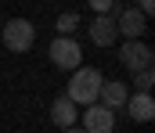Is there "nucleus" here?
Instances as JSON below:
<instances>
[{
	"instance_id": "obj_10",
	"label": "nucleus",
	"mask_w": 155,
	"mask_h": 133,
	"mask_svg": "<svg viewBox=\"0 0 155 133\" xmlns=\"http://www.w3.org/2000/svg\"><path fill=\"white\" fill-rule=\"evenodd\" d=\"M51 122L61 126V130H72V126H76V104H72L69 97H54V104H51Z\"/></svg>"
},
{
	"instance_id": "obj_7",
	"label": "nucleus",
	"mask_w": 155,
	"mask_h": 133,
	"mask_svg": "<svg viewBox=\"0 0 155 133\" xmlns=\"http://www.w3.org/2000/svg\"><path fill=\"white\" fill-rule=\"evenodd\" d=\"M90 40L97 47H112L119 40V29H116V18L112 14H97L94 22H90Z\"/></svg>"
},
{
	"instance_id": "obj_6",
	"label": "nucleus",
	"mask_w": 155,
	"mask_h": 133,
	"mask_svg": "<svg viewBox=\"0 0 155 133\" xmlns=\"http://www.w3.org/2000/svg\"><path fill=\"white\" fill-rule=\"evenodd\" d=\"M112 130H116V112L101 104H90L83 112V133H112Z\"/></svg>"
},
{
	"instance_id": "obj_1",
	"label": "nucleus",
	"mask_w": 155,
	"mask_h": 133,
	"mask_svg": "<svg viewBox=\"0 0 155 133\" xmlns=\"http://www.w3.org/2000/svg\"><path fill=\"white\" fill-rule=\"evenodd\" d=\"M101 72L97 68H76L72 76H69V90H65V97L72 101V104H97V93H101Z\"/></svg>"
},
{
	"instance_id": "obj_9",
	"label": "nucleus",
	"mask_w": 155,
	"mask_h": 133,
	"mask_svg": "<svg viewBox=\"0 0 155 133\" xmlns=\"http://www.w3.org/2000/svg\"><path fill=\"white\" fill-rule=\"evenodd\" d=\"M126 112H130L134 122H152V119H155L152 93H134V97H126Z\"/></svg>"
},
{
	"instance_id": "obj_8",
	"label": "nucleus",
	"mask_w": 155,
	"mask_h": 133,
	"mask_svg": "<svg viewBox=\"0 0 155 133\" xmlns=\"http://www.w3.org/2000/svg\"><path fill=\"white\" fill-rule=\"evenodd\" d=\"M126 97H130V90H126V83H119V79H112V83H101V93H97V104H101V108H108V112H116V108H123V104H126Z\"/></svg>"
},
{
	"instance_id": "obj_13",
	"label": "nucleus",
	"mask_w": 155,
	"mask_h": 133,
	"mask_svg": "<svg viewBox=\"0 0 155 133\" xmlns=\"http://www.w3.org/2000/svg\"><path fill=\"white\" fill-rule=\"evenodd\" d=\"M97 14H108V11H116V0H87Z\"/></svg>"
},
{
	"instance_id": "obj_5",
	"label": "nucleus",
	"mask_w": 155,
	"mask_h": 133,
	"mask_svg": "<svg viewBox=\"0 0 155 133\" xmlns=\"http://www.w3.org/2000/svg\"><path fill=\"white\" fill-rule=\"evenodd\" d=\"M116 29H119V36H123V40H141V36H144V29H148V18H144L137 7H123V11H119V18H116Z\"/></svg>"
},
{
	"instance_id": "obj_2",
	"label": "nucleus",
	"mask_w": 155,
	"mask_h": 133,
	"mask_svg": "<svg viewBox=\"0 0 155 133\" xmlns=\"http://www.w3.org/2000/svg\"><path fill=\"white\" fill-rule=\"evenodd\" d=\"M0 40H4V47H7L11 54H25V50L33 47V40H36V29H33L29 18H11V22L4 25Z\"/></svg>"
},
{
	"instance_id": "obj_12",
	"label": "nucleus",
	"mask_w": 155,
	"mask_h": 133,
	"mask_svg": "<svg viewBox=\"0 0 155 133\" xmlns=\"http://www.w3.org/2000/svg\"><path fill=\"white\" fill-rule=\"evenodd\" d=\"M152 83H155V72H152V68L134 76V87H137V93H152Z\"/></svg>"
},
{
	"instance_id": "obj_11",
	"label": "nucleus",
	"mask_w": 155,
	"mask_h": 133,
	"mask_svg": "<svg viewBox=\"0 0 155 133\" xmlns=\"http://www.w3.org/2000/svg\"><path fill=\"white\" fill-rule=\"evenodd\" d=\"M79 29V14H72V11H65L61 18H58V36H72Z\"/></svg>"
},
{
	"instance_id": "obj_3",
	"label": "nucleus",
	"mask_w": 155,
	"mask_h": 133,
	"mask_svg": "<svg viewBox=\"0 0 155 133\" xmlns=\"http://www.w3.org/2000/svg\"><path fill=\"white\" fill-rule=\"evenodd\" d=\"M119 61H123V68L126 72H148L155 61V50L144 40H123V47H119Z\"/></svg>"
},
{
	"instance_id": "obj_14",
	"label": "nucleus",
	"mask_w": 155,
	"mask_h": 133,
	"mask_svg": "<svg viewBox=\"0 0 155 133\" xmlns=\"http://www.w3.org/2000/svg\"><path fill=\"white\" fill-rule=\"evenodd\" d=\"M134 4H137V11H141L144 18H148V14L155 11V0H134ZM134 4H130V7H134Z\"/></svg>"
},
{
	"instance_id": "obj_4",
	"label": "nucleus",
	"mask_w": 155,
	"mask_h": 133,
	"mask_svg": "<svg viewBox=\"0 0 155 133\" xmlns=\"http://www.w3.org/2000/svg\"><path fill=\"white\" fill-rule=\"evenodd\" d=\"M51 61H54L58 68L76 72L79 65H83V47H79L72 36H58V40H51Z\"/></svg>"
},
{
	"instance_id": "obj_15",
	"label": "nucleus",
	"mask_w": 155,
	"mask_h": 133,
	"mask_svg": "<svg viewBox=\"0 0 155 133\" xmlns=\"http://www.w3.org/2000/svg\"><path fill=\"white\" fill-rule=\"evenodd\" d=\"M61 133H83V130H76V126H72V130H61Z\"/></svg>"
}]
</instances>
